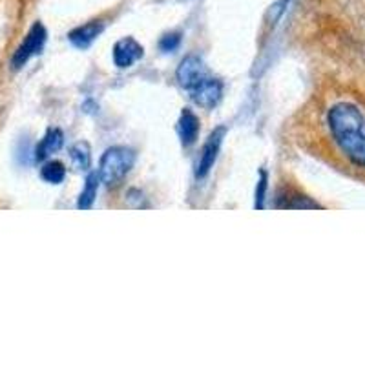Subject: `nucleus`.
<instances>
[{"instance_id": "obj_1", "label": "nucleus", "mask_w": 365, "mask_h": 365, "mask_svg": "<svg viewBox=\"0 0 365 365\" xmlns=\"http://www.w3.org/2000/svg\"><path fill=\"white\" fill-rule=\"evenodd\" d=\"M327 130L341 155L356 168H365V113L360 106L340 101L327 110Z\"/></svg>"}, {"instance_id": "obj_2", "label": "nucleus", "mask_w": 365, "mask_h": 365, "mask_svg": "<svg viewBox=\"0 0 365 365\" xmlns=\"http://www.w3.org/2000/svg\"><path fill=\"white\" fill-rule=\"evenodd\" d=\"M133 163H135L133 150L126 148V146H112V148H108L101 158L99 172H97L101 182H104L108 188L119 187L123 179L133 168Z\"/></svg>"}, {"instance_id": "obj_3", "label": "nucleus", "mask_w": 365, "mask_h": 365, "mask_svg": "<svg viewBox=\"0 0 365 365\" xmlns=\"http://www.w3.org/2000/svg\"><path fill=\"white\" fill-rule=\"evenodd\" d=\"M46 42V29L42 24H35L34 28L29 29V34L26 35L24 42L17 48L15 55H13V66L22 68L29 58L34 57L35 53L42 50V46Z\"/></svg>"}, {"instance_id": "obj_4", "label": "nucleus", "mask_w": 365, "mask_h": 365, "mask_svg": "<svg viewBox=\"0 0 365 365\" xmlns=\"http://www.w3.org/2000/svg\"><path fill=\"white\" fill-rule=\"evenodd\" d=\"M175 77H178L179 84H181L185 90L190 91L192 88H195L200 83H203L208 77V73L207 70H205V64L201 63L200 57L188 55V57L182 58L181 64H179Z\"/></svg>"}, {"instance_id": "obj_5", "label": "nucleus", "mask_w": 365, "mask_h": 365, "mask_svg": "<svg viewBox=\"0 0 365 365\" xmlns=\"http://www.w3.org/2000/svg\"><path fill=\"white\" fill-rule=\"evenodd\" d=\"M188 93H190V99L194 101L197 106H201V108L205 110H210L221 101V96H223V84L217 79L207 77L203 83H200L195 88H192Z\"/></svg>"}, {"instance_id": "obj_6", "label": "nucleus", "mask_w": 365, "mask_h": 365, "mask_svg": "<svg viewBox=\"0 0 365 365\" xmlns=\"http://www.w3.org/2000/svg\"><path fill=\"white\" fill-rule=\"evenodd\" d=\"M143 58V46L132 37L120 38L115 46H113V63L117 68H130Z\"/></svg>"}, {"instance_id": "obj_7", "label": "nucleus", "mask_w": 365, "mask_h": 365, "mask_svg": "<svg viewBox=\"0 0 365 365\" xmlns=\"http://www.w3.org/2000/svg\"><path fill=\"white\" fill-rule=\"evenodd\" d=\"M223 137H225V128H217L216 132H212V135L208 137L207 145L203 148V154H201L200 163H197V172L195 175L197 178H205L208 172L212 170V166L216 163L217 159V152L221 148V143H223Z\"/></svg>"}, {"instance_id": "obj_8", "label": "nucleus", "mask_w": 365, "mask_h": 365, "mask_svg": "<svg viewBox=\"0 0 365 365\" xmlns=\"http://www.w3.org/2000/svg\"><path fill=\"white\" fill-rule=\"evenodd\" d=\"M103 29H104L103 22L91 21V22H86V24L79 26V28H75L73 31L68 35V38H70L71 44L77 46V48H88L91 42L96 41V38L103 34Z\"/></svg>"}, {"instance_id": "obj_9", "label": "nucleus", "mask_w": 365, "mask_h": 365, "mask_svg": "<svg viewBox=\"0 0 365 365\" xmlns=\"http://www.w3.org/2000/svg\"><path fill=\"white\" fill-rule=\"evenodd\" d=\"M179 137H181V143L185 146L194 145L195 139H197V133H200V119L190 112V110H182L181 117H179Z\"/></svg>"}, {"instance_id": "obj_10", "label": "nucleus", "mask_w": 365, "mask_h": 365, "mask_svg": "<svg viewBox=\"0 0 365 365\" xmlns=\"http://www.w3.org/2000/svg\"><path fill=\"white\" fill-rule=\"evenodd\" d=\"M64 135L61 130L53 128L48 130V133L44 135V139L41 141V145L37 146V161H44L48 155H51L53 152H57L61 146H63Z\"/></svg>"}, {"instance_id": "obj_11", "label": "nucleus", "mask_w": 365, "mask_h": 365, "mask_svg": "<svg viewBox=\"0 0 365 365\" xmlns=\"http://www.w3.org/2000/svg\"><path fill=\"white\" fill-rule=\"evenodd\" d=\"M99 174L97 172H91L86 178V182H84V188L79 195V201H77V208L81 210H88L91 208L93 201L97 197V188H99Z\"/></svg>"}, {"instance_id": "obj_12", "label": "nucleus", "mask_w": 365, "mask_h": 365, "mask_svg": "<svg viewBox=\"0 0 365 365\" xmlns=\"http://www.w3.org/2000/svg\"><path fill=\"white\" fill-rule=\"evenodd\" d=\"M70 158L71 163L75 165V168H79V170H88V166L91 163V150L88 146V143L81 141L77 145L71 146L70 150Z\"/></svg>"}, {"instance_id": "obj_13", "label": "nucleus", "mask_w": 365, "mask_h": 365, "mask_svg": "<svg viewBox=\"0 0 365 365\" xmlns=\"http://www.w3.org/2000/svg\"><path fill=\"white\" fill-rule=\"evenodd\" d=\"M41 175L44 181L51 182V185H58V182H63L64 178H66V168H64L63 163L50 161L42 166Z\"/></svg>"}, {"instance_id": "obj_14", "label": "nucleus", "mask_w": 365, "mask_h": 365, "mask_svg": "<svg viewBox=\"0 0 365 365\" xmlns=\"http://www.w3.org/2000/svg\"><path fill=\"white\" fill-rule=\"evenodd\" d=\"M179 42H181V35L170 34V35H165V37L161 38L159 46H161L163 51H174L179 46Z\"/></svg>"}, {"instance_id": "obj_15", "label": "nucleus", "mask_w": 365, "mask_h": 365, "mask_svg": "<svg viewBox=\"0 0 365 365\" xmlns=\"http://www.w3.org/2000/svg\"><path fill=\"white\" fill-rule=\"evenodd\" d=\"M265 192H267V174L265 172H262V178H259V182H257V190H256V208H263Z\"/></svg>"}]
</instances>
